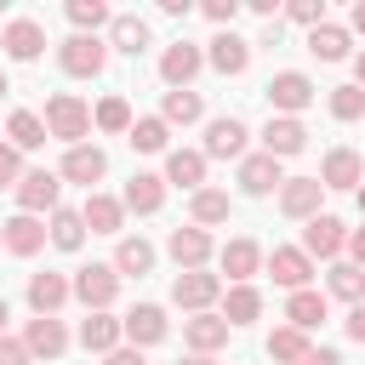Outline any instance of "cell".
<instances>
[{
    "label": "cell",
    "mask_w": 365,
    "mask_h": 365,
    "mask_svg": "<svg viewBox=\"0 0 365 365\" xmlns=\"http://www.w3.org/2000/svg\"><path fill=\"white\" fill-rule=\"evenodd\" d=\"M348 336H354V342H365V302H359V308H348Z\"/></svg>",
    "instance_id": "48"
},
{
    "label": "cell",
    "mask_w": 365,
    "mask_h": 365,
    "mask_svg": "<svg viewBox=\"0 0 365 365\" xmlns=\"http://www.w3.org/2000/svg\"><path fill=\"white\" fill-rule=\"evenodd\" d=\"M91 125L97 131H131V103L125 97H103L97 114H91Z\"/></svg>",
    "instance_id": "41"
},
{
    "label": "cell",
    "mask_w": 365,
    "mask_h": 365,
    "mask_svg": "<svg viewBox=\"0 0 365 365\" xmlns=\"http://www.w3.org/2000/svg\"><path fill=\"white\" fill-rule=\"evenodd\" d=\"M359 211H365V182H359Z\"/></svg>",
    "instance_id": "56"
},
{
    "label": "cell",
    "mask_w": 365,
    "mask_h": 365,
    "mask_svg": "<svg viewBox=\"0 0 365 365\" xmlns=\"http://www.w3.org/2000/svg\"><path fill=\"white\" fill-rule=\"evenodd\" d=\"M74 297H80L91 314H103V308L120 297V274H114V262H91V268H80V274H74Z\"/></svg>",
    "instance_id": "3"
},
{
    "label": "cell",
    "mask_w": 365,
    "mask_h": 365,
    "mask_svg": "<svg viewBox=\"0 0 365 365\" xmlns=\"http://www.w3.org/2000/svg\"><path fill=\"white\" fill-rule=\"evenodd\" d=\"M319 182H325V188H359V182H365L359 154H354V148H331L325 165H319Z\"/></svg>",
    "instance_id": "24"
},
{
    "label": "cell",
    "mask_w": 365,
    "mask_h": 365,
    "mask_svg": "<svg viewBox=\"0 0 365 365\" xmlns=\"http://www.w3.org/2000/svg\"><path fill=\"white\" fill-rule=\"evenodd\" d=\"M319 200H325V182L319 177H285V188H279V211L297 217V222H314L319 217Z\"/></svg>",
    "instance_id": "6"
},
{
    "label": "cell",
    "mask_w": 365,
    "mask_h": 365,
    "mask_svg": "<svg viewBox=\"0 0 365 365\" xmlns=\"http://www.w3.org/2000/svg\"><path fill=\"white\" fill-rule=\"evenodd\" d=\"M205 114V103H200V91H165V125H194Z\"/></svg>",
    "instance_id": "39"
},
{
    "label": "cell",
    "mask_w": 365,
    "mask_h": 365,
    "mask_svg": "<svg viewBox=\"0 0 365 365\" xmlns=\"http://www.w3.org/2000/svg\"><path fill=\"white\" fill-rule=\"evenodd\" d=\"M23 348H29L34 359H57V354L68 348L63 319H57V314H34V319H29V331H23Z\"/></svg>",
    "instance_id": "14"
},
{
    "label": "cell",
    "mask_w": 365,
    "mask_h": 365,
    "mask_svg": "<svg viewBox=\"0 0 365 365\" xmlns=\"http://www.w3.org/2000/svg\"><path fill=\"white\" fill-rule=\"evenodd\" d=\"M108 365H143V348H114Z\"/></svg>",
    "instance_id": "50"
},
{
    "label": "cell",
    "mask_w": 365,
    "mask_h": 365,
    "mask_svg": "<svg viewBox=\"0 0 365 365\" xmlns=\"http://www.w3.org/2000/svg\"><path fill=\"white\" fill-rule=\"evenodd\" d=\"M148 268H154V245H148L143 234H137V240H120V251H114V274H137V279H143Z\"/></svg>",
    "instance_id": "36"
},
{
    "label": "cell",
    "mask_w": 365,
    "mask_h": 365,
    "mask_svg": "<svg viewBox=\"0 0 365 365\" xmlns=\"http://www.w3.org/2000/svg\"><path fill=\"white\" fill-rule=\"evenodd\" d=\"M51 245H57V251H80V245H86V217L57 205V211H51Z\"/></svg>",
    "instance_id": "35"
},
{
    "label": "cell",
    "mask_w": 365,
    "mask_h": 365,
    "mask_svg": "<svg viewBox=\"0 0 365 365\" xmlns=\"http://www.w3.org/2000/svg\"><path fill=\"white\" fill-rule=\"evenodd\" d=\"M354 74H359V91H365V51L354 57Z\"/></svg>",
    "instance_id": "53"
},
{
    "label": "cell",
    "mask_w": 365,
    "mask_h": 365,
    "mask_svg": "<svg viewBox=\"0 0 365 365\" xmlns=\"http://www.w3.org/2000/svg\"><path fill=\"white\" fill-rule=\"evenodd\" d=\"M0 245H6V240H0Z\"/></svg>",
    "instance_id": "58"
},
{
    "label": "cell",
    "mask_w": 365,
    "mask_h": 365,
    "mask_svg": "<svg viewBox=\"0 0 365 365\" xmlns=\"http://www.w3.org/2000/svg\"><path fill=\"white\" fill-rule=\"evenodd\" d=\"M331 114H336V120H359V114H365V91H359V86H336V91H331Z\"/></svg>",
    "instance_id": "43"
},
{
    "label": "cell",
    "mask_w": 365,
    "mask_h": 365,
    "mask_svg": "<svg viewBox=\"0 0 365 365\" xmlns=\"http://www.w3.org/2000/svg\"><path fill=\"white\" fill-rule=\"evenodd\" d=\"M200 63H205V51L188 46V40H177V46H165V57H160V80H165L171 91H188V80L200 74Z\"/></svg>",
    "instance_id": "10"
},
{
    "label": "cell",
    "mask_w": 365,
    "mask_h": 365,
    "mask_svg": "<svg viewBox=\"0 0 365 365\" xmlns=\"http://www.w3.org/2000/svg\"><path fill=\"white\" fill-rule=\"evenodd\" d=\"M268 274H274V285H285V291H308L314 257H308L302 245H274V251H268Z\"/></svg>",
    "instance_id": "7"
},
{
    "label": "cell",
    "mask_w": 365,
    "mask_h": 365,
    "mask_svg": "<svg viewBox=\"0 0 365 365\" xmlns=\"http://www.w3.org/2000/svg\"><path fill=\"white\" fill-rule=\"evenodd\" d=\"M165 137H171V125H165L160 114H148V120H131V131H125V143H131L137 154H160V148H165Z\"/></svg>",
    "instance_id": "34"
},
{
    "label": "cell",
    "mask_w": 365,
    "mask_h": 365,
    "mask_svg": "<svg viewBox=\"0 0 365 365\" xmlns=\"http://www.w3.org/2000/svg\"><path fill=\"white\" fill-rule=\"evenodd\" d=\"M331 297H342V302H365V268H354V262H336L331 268Z\"/></svg>",
    "instance_id": "40"
},
{
    "label": "cell",
    "mask_w": 365,
    "mask_h": 365,
    "mask_svg": "<svg viewBox=\"0 0 365 365\" xmlns=\"http://www.w3.org/2000/svg\"><path fill=\"white\" fill-rule=\"evenodd\" d=\"M354 29H359V34H365V0H359V6H354Z\"/></svg>",
    "instance_id": "52"
},
{
    "label": "cell",
    "mask_w": 365,
    "mask_h": 365,
    "mask_svg": "<svg viewBox=\"0 0 365 365\" xmlns=\"http://www.w3.org/2000/svg\"><path fill=\"white\" fill-rule=\"evenodd\" d=\"M160 205H165V177H154V171H137V177L125 182V211L148 217V211H160Z\"/></svg>",
    "instance_id": "26"
},
{
    "label": "cell",
    "mask_w": 365,
    "mask_h": 365,
    "mask_svg": "<svg viewBox=\"0 0 365 365\" xmlns=\"http://www.w3.org/2000/svg\"><path fill=\"white\" fill-rule=\"evenodd\" d=\"M0 365H34V354H29L17 336H0Z\"/></svg>",
    "instance_id": "46"
},
{
    "label": "cell",
    "mask_w": 365,
    "mask_h": 365,
    "mask_svg": "<svg viewBox=\"0 0 365 365\" xmlns=\"http://www.w3.org/2000/svg\"><path fill=\"white\" fill-rule=\"evenodd\" d=\"M342 245H348V234H342V222H336V217H325V211L302 228V251H308V257H336Z\"/></svg>",
    "instance_id": "25"
},
{
    "label": "cell",
    "mask_w": 365,
    "mask_h": 365,
    "mask_svg": "<svg viewBox=\"0 0 365 365\" xmlns=\"http://www.w3.org/2000/svg\"><path fill=\"white\" fill-rule=\"evenodd\" d=\"M6 137H11V148H40L51 131H46V120L40 114H29V108H17L11 120H6Z\"/></svg>",
    "instance_id": "33"
},
{
    "label": "cell",
    "mask_w": 365,
    "mask_h": 365,
    "mask_svg": "<svg viewBox=\"0 0 365 365\" xmlns=\"http://www.w3.org/2000/svg\"><path fill=\"white\" fill-rule=\"evenodd\" d=\"M188 211H194V228L228 222V194H222V188H200V194L188 200Z\"/></svg>",
    "instance_id": "38"
},
{
    "label": "cell",
    "mask_w": 365,
    "mask_h": 365,
    "mask_svg": "<svg viewBox=\"0 0 365 365\" xmlns=\"http://www.w3.org/2000/svg\"><path fill=\"white\" fill-rule=\"evenodd\" d=\"M302 365H342V359H336V348H308Z\"/></svg>",
    "instance_id": "51"
},
{
    "label": "cell",
    "mask_w": 365,
    "mask_h": 365,
    "mask_svg": "<svg viewBox=\"0 0 365 365\" xmlns=\"http://www.w3.org/2000/svg\"><path fill=\"white\" fill-rule=\"evenodd\" d=\"M240 188H245V194H274V188H285L279 160H274V154H245V160H240Z\"/></svg>",
    "instance_id": "19"
},
{
    "label": "cell",
    "mask_w": 365,
    "mask_h": 365,
    "mask_svg": "<svg viewBox=\"0 0 365 365\" xmlns=\"http://www.w3.org/2000/svg\"><path fill=\"white\" fill-rule=\"evenodd\" d=\"M234 11H240V0H205V17H211L217 29H228V23H234Z\"/></svg>",
    "instance_id": "47"
},
{
    "label": "cell",
    "mask_w": 365,
    "mask_h": 365,
    "mask_svg": "<svg viewBox=\"0 0 365 365\" xmlns=\"http://www.w3.org/2000/svg\"><path fill=\"white\" fill-rule=\"evenodd\" d=\"M23 182V148L0 143V188H17Z\"/></svg>",
    "instance_id": "44"
},
{
    "label": "cell",
    "mask_w": 365,
    "mask_h": 365,
    "mask_svg": "<svg viewBox=\"0 0 365 365\" xmlns=\"http://www.w3.org/2000/svg\"><path fill=\"white\" fill-rule=\"evenodd\" d=\"M165 245H171V257H177V268H182V274H188V268H205V257H211V234H205V228H194V222H188V228H171V240H165Z\"/></svg>",
    "instance_id": "20"
},
{
    "label": "cell",
    "mask_w": 365,
    "mask_h": 365,
    "mask_svg": "<svg viewBox=\"0 0 365 365\" xmlns=\"http://www.w3.org/2000/svg\"><path fill=\"white\" fill-rule=\"evenodd\" d=\"M57 194H63L57 171H23V182H17V205H23L29 217H40V211H57Z\"/></svg>",
    "instance_id": "12"
},
{
    "label": "cell",
    "mask_w": 365,
    "mask_h": 365,
    "mask_svg": "<svg viewBox=\"0 0 365 365\" xmlns=\"http://www.w3.org/2000/svg\"><path fill=\"white\" fill-rule=\"evenodd\" d=\"M57 63H63V74H74V80H97L103 63H108V46H103L97 34H68V40L57 46Z\"/></svg>",
    "instance_id": "2"
},
{
    "label": "cell",
    "mask_w": 365,
    "mask_h": 365,
    "mask_svg": "<svg viewBox=\"0 0 365 365\" xmlns=\"http://www.w3.org/2000/svg\"><path fill=\"white\" fill-rule=\"evenodd\" d=\"M217 262H222V274H228L234 285H251V274L262 268V245H257V240H228Z\"/></svg>",
    "instance_id": "21"
},
{
    "label": "cell",
    "mask_w": 365,
    "mask_h": 365,
    "mask_svg": "<svg viewBox=\"0 0 365 365\" xmlns=\"http://www.w3.org/2000/svg\"><path fill=\"white\" fill-rule=\"evenodd\" d=\"M6 91H11V86H6V74H0V97H6Z\"/></svg>",
    "instance_id": "57"
},
{
    "label": "cell",
    "mask_w": 365,
    "mask_h": 365,
    "mask_svg": "<svg viewBox=\"0 0 365 365\" xmlns=\"http://www.w3.org/2000/svg\"><path fill=\"white\" fill-rule=\"evenodd\" d=\"M205 63H211L217 74H245V68H251V40H240L234 29H222V34H211Z\"/></svg>",
    "instance_id": "15"
},
{
    "label": "cell",
    "mask_w": 365,
    "mask_h": 365,
    "mask_svg": "<svg viewBox=\"0 0 365 365\" xmlns=\"http://www.w3.org/2000/svg\"><path fill=\"white\" fill-rule=\"evenodd\" d=\"M257 314H262V291H257V285H234V291L222 297V319H228V325H251Z\"/></svg>",
    "instance_id": "30"
},
{
    "label": "cell",
    "mask_w": 365,
    "mask_h": 365,
    "mask_svg": "<svg viewBox=\"0 0 365 365\" xmlns=\"http://www.w3.org/2000/svg\"><path fill=\"white\" fill-rule=\"evenodd\" d=\"M103 171H108V154H103L97 143H80V148H68V154H63V171H57V177H68V182H86V188H91Z\"/></svg>",
    "instance_id": "17"
},
{
    "label": "cell",
    "mask_w": 365,
    "mask_h": 365,
    "mask_svg": "<svg viewBox=\"0 0 365 365\" xmlns=\"http://www.w3.org/2000/svg\"><path fill=\"white\" fill-rule=\"evenodd\" d=\"M125 336H131V348H148V342H165V308L160 302H137L125 319Z\"/></svg>",
    "instance_id": "16"
},
{
    "label": "cell",
    "mask_w": 365,
    "mask_h": 365,
    "mask_svg": "<svg viewBox=\"0 0 365 365\" xmlns=\"http://www.w3.org/2000/svg\"><path fill=\"white\" fill-rule=\"evenodd\" d=\"M228 331H234V325H228L222 314H194V319H182V336H188L194 354H217V348L228 342Z\"/></svg>",
    "instance_id": "23"
},
{
    "label": "cell",
    "mask_w": 365,
    "mask_h": 365,
    "mask_svg": "<svg viewBox=\"0 0 365 365\" xmlns=\"http://www.w3.org/2000/svg\"><path fill=\"white\" fill-rule=\"evenodd\" d=\"M0 46H6V57H11V63H34V57L46 51V29H40L34 17H11V23H6V34H0Z\"/></svg>",
    "instance_id": "9"
},
{
    "label": "cell",
    "mask_w": 365,
    "mask_h": 365,
    "mask_svg": "<svg viewBox=\"0 0 365 365\" xmlns=\"http://www.w3.org/2000/svg\"><path fill=\"white\" fill-rule=\"evenodd\" d=\"M302 148H308V125L291 120V114H268V125H262V154L285 160V154H302Z\"/></svg>",
    "instance_id": "8"
},
{
    "label": "cell",
    "mask_w": 365,
    "mask_h": 365,
    "mask_svg": "<svg viewBox=\"0 0 365 365\" xmlns=\"http://www.w3.org/2000/svg\"><path fill=\"white\" fill-rule=\"evenodd\" d=\"M245 137H251V131H245L234 114H222V120L205 125V148H200V154H205V160H240V154H245Z\"/></svg>",
    "instance_id": "11"
},
{
    "label": "cell",
    "mask_w": 365,
    "mask_h": 365,
    "mask_svg": "<svg viewBox=\"0 0 365 365\" xmlns=\"http://www.w3.org/2000/svg\"><path fill=\"white\" fill-rule=\"evenodd\" d=\"M268 103H274V114H302L308 103H314V80L308 74H297V68H279L274 80H268Z\"/></svg>",
    "instance_id": "5"
},
{
    "label": "cell",
    "mask_w": 365,
    "mask_h": 365,
    "mask_svg": "<svg viewBox=\"0 0 365 365\" xmlns=\"http://www.w3.org/2000/svg\"><path fill=\"white\" fill-rule=\"evenodd\" d=\"M268 359H279V365H302V359H308V331L279 325V331L268 336Z\"/></svg>",
    "instance_id": "31"
},
{
    "label": "cell",
    "mask_w": 365,
    "mask_h": 365,
    "mask_svg": "<svg viewBox=\"0 0 365 365\" xmlns=\"http://www.w3.org/2000/svg\"><path fill=\"white\" fill-rule=\"evenodd\" d=\"M165 182L200 194V188H205V154H200V148H171V154H165Z\"/></svg>",
    "instance_id": "18"
},
{
    "label": "cell",
    "mask_w": 365,
    "mask_h": 365,
    "mask_svg": "<svg viewBox=\"0 0 365 365\" xmlns=\"http://www.w3.org/2000/svg\"><path fill=\"white\" fill-rule=\"evenodd\" d=\"M285 11H291V23H302V29H319V23H325V0H291Z\"/></svg>",
    "instance_id": "45"
},
{
    "label": "cell",
    "mask_w": 365,
    "mask_h": 365,
    "mask_svg": "<svg viewBox=\"0 0 365 365\" xmlns=\"http://www.w3.org/2000/svg\"><path fill=\"white\" fill-rule=\"evenodd\" d=\"M348 257H354V268H365V228L348 234Z\"/></svg>",
    "instance_id": "49"
},
{
    "label": "cell",
    "mask_w": 365,
    "mask_h": 365,
    "mask_svg": "<svg viewBox=\"0 0 365 365\" xmlns=\"http://www.w3.org/2000/svg\"><path fill=\"white\" fill-rule=\"evenodd\" d=\"M46 234H51V228H46L40 217H29V211H17V217H6V222H0V240H6V251H11V257H34V251L46 245Z\"/></svg>",
    "instance_id": "13"
},
{
    "label": "cell",
    "mask_w": 365,
    "mask_h": 365,
    "mask_svg": "<svg viewBox=\"0 0 365 365\" xmlns=\"http://www.w3.org/2000/svg\"><path fill=\"white\" fill-rule=\"evenodd\" d=\"M308 51H314L319 63H342V57H348V29H342V23H319V29H308Z\"/></svg>",
    "instance_id": "29"
},
{
    "label": "cell",
    "mask_w": 365,
    "mask_h": 365,
    "mask_svg": "<svg viewBox=\"0 0 365 365\" xmlns=\"http://www.w3.org/2000/svg\"><path fill=\"white\" fill-rule=\"evenodd\" d=\"M182 365H211V354H194V359H182Z\"/></svg>",
    "instance_id": "54"
},
{
    "label": "cell",
    "mask_w": 365,
    "mask_h": 365,
    "mask_svg": "<svg viewBox=\"0 0 365 365\" xmlns=\"http://www.w3.org/2000/svg\"><path fill=\"white\" fill-rule=\"evenodd\" d=\"M217 291H222V279H217V274H205V268H188V274H177V279H171V302H177V308H188V314H211Z\"/></svg>",
    "instance_id": "4"
},
{
    "label": "cell",
    "mask_w": 365,
    "mask_h": 365,
    "mask_svg": "<svg viewBox=\"0 0 365 365\" xmlns=\"http://www.w3.org/2000/svg\"><path fill=\"white\" fill-rule=\"evenodd\" d=\"M285 319H291L297 331H314V325L325 319V297H319V291H291V302H285Z\"/></svg>",
    "instance_id": "37"
},
{
    "label": "cell",
    "mask_w": 365,
    "mask_h": 365,
    "mask_svg": "<svg viewBox=\"0 0 365 365\" xmlns=\"http://www.w3.org/2000/svg\"><path fill=\"white\" fill-rule=\"evenodd\" d=\"M68 23L86 34V29H97V23H114V11H108L103 0H68Z\"/></svg>",
    "instance_id": "42"
},
{
    "label": "cell",
    "mask_w": 365,
    "mask_h": 365,
    "mask_svg": "<svg viewBox=\"0 0 365 365\" xmlns=\"http://www.w3.org/2000/svg\"><path fill=\"white\" fill-rule=\"evenodd\" d=\"M46 131H51L57 143L80 148V137L91 131V108H86L74 91H57V97H46Z\"/></svg>",
    "instance_id": "1"
},
{
    "label": "cell",
    "mask_w": 365,
    "mask_h": 365,
    "mask_svg": "<svg viewBox=\"0 0 365 365\" xmlns=\"http://www.w3.org/2000/svg\"><path fill=\"white\" fill-rule=\"evenodd\" d=\"M120 336H125V325H120L108 308H103V314H86V325H80V342H86L91 354H114Z\"/></svg>",
    "instance_id": "28"
},
{
    "label": "cell",
    "mask_w": 365,
    "mask_h": 365,
    "mask_svg": "<svg viewBox=\"0 0 365 365\" xmlns=\"http://www.w3.org/2000/svg\"><path fill=\"white\" fill-rule=\"evenodd\" d=\"M80 217H86V228H91V234H120V222H125V200H108V194H86Z\"/></svg>",
    "instance_id": "27"
},
{
    "label": "cell",
    "mask_w": 365,
    "mask_h": 365,
    "mask_svg": "<svg viewBox=\"0 0 365 365\" xmlns=\"http://www.w3.org/2000/svg\"><path fill=\"white\" fill-rule=\"evenodd\" d=\"M0 336H6V297H0Z\"/></svg>",
    "instance_id": "55"
},
{
    "label": "cell",
    "mask_w": 365,
    "mask_h": 365,
    "mask_svg": "<svg viewBox=\"0 0 365 365\" xmlns=\"http://www.w3.org/2000/svg\"><path fill=\"white\" fill-rule=\"evenodd\" d=\"M68 297H74V285H68L63 274H51V268H46V274H29V308H34V314H57Z\"/></svg>",
    "instance_id": "22"
},
{
    "label": "cell",
    "mask_w": 365,
    "mask_h": 365,
    "mask_svg": "<svg viewBox=\"0 0 365 365\" xmlns=\"http://www.w3.org/2000/svg\"><path fill=\"white\" fill-rule=\"evenodd\" d=\"M108 34H114V51H125V57H143L148 51V23L143 17H114Z\"/></svg>",
    "instance_id": "32"
}]
</instances>
